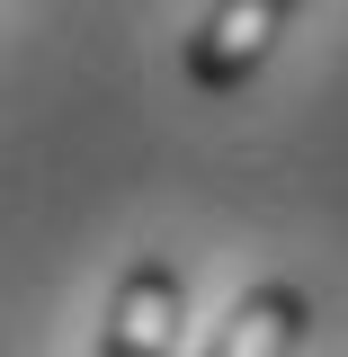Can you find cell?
Masks as SVG:
<instances>
[{"instance_id":"cell-3","label":"cell","mask_w":348,"mask_h":357,"mask_svg":"<svg viewBox=\"0 0 348 357\" xmlns=\"http://www.w3.org/2000/svg\"><path fill=\"white\" fill-rule=\"evenodd\" d=\"M304 331H312V295L286 286V277H268V286H250L241 304L223 312V331H215L206 357H295Z\"/></svg>"},{"instance_id":"cell-1","label":"cell","mask_w":348,"mask_h":357,"mask_svg":"<svg viewBox=\"0 0 348 357\" xmlns=\"http://www.w3.org/2000/svg\"><path fill=\"white\" fill-rule=\"evenodd\" d=\"M286 18H295V0H215L197 18V36H188V81L197 89H241L277 54Z\"/></svg>"},{"instance_id":"cell-2","label":"cell","mask_w":348,"mask_h":357,"mask_svg":"<svg viewBox=\"0 0 348 357\" xmlns=\"http://www.w3.org/2000/svg\"><path fill=\"white\" fill-rule=\"evenodd\" d=\"M179 321H188V286H179L170 259H134L107 295V331H98V357H170Z\"/></svg>"}]
</instances>
